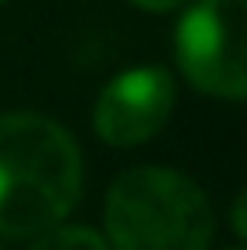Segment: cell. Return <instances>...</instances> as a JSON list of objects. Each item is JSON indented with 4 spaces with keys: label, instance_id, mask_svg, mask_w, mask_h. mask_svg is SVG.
I'll use <instances>...</instances> for the list:
<instances>
[{
    "label": "cell",
    "instance_id": "cell-1",
    "mask_svg": "<svg viewBox=\"0 0 247 250\" xmlns=\"http://www.w3.org/2000/svg\"><path fill=\"white\" fill-rule=\"evenodd\" d=\"M84 163L73 134L40 113L0 116V236H44L73 210Z\"/></svg>",
    "mask_w": 247,
    "mask_h": 250
},
{
    "label": "cell",
    "instance_id": "cell-2",
    "mask_svg": "<svg viewBox=\"0 0 247 250\" xmlns=\"http://www.w3.org/2000/svg\"><path fill=\"white\" fill-rule=\"evenodd\" d=\"M106 236L113 250H207L215 210L193 178L171 167H131L109 188Z\"/></svg>",
    "mask_w": 247,
    "mask_h": 250
},
{
    "label": "cell",
    "instance_id": "cell-3",
    "mask_svg": "<svg viewBox=\"0 0 247 250\" xmlns=\"http://www.w3.org/2000/svg\"><path fill=\"white\" fill-rule=\"evenodd\" d=\"M175 55L197 91L240 102L247 94V0H197L178 22Z\"/></svg>",
    "mask_w": 247,
    "mask_h": 250
},
{
    "label": "cell",
    "instance_id": "cell-4",
    "mask_svg": "<svg viewBox=\"0 0 247 250\" xmlns=\"http://www.w3.org/2000/svg\"><path fill=\"white\" fill-rule=\"evenodd\" d=\"M175 109V76L164 65L124 69L106 83L95 102V134L102 142L127 149L149 142Z\"/></svg>",
    "mask_w": 247,
    "mask_h": 250
},
{
    "label": "cell",
    "instance_id": "cell-5",
    "mask_svg": "<svg viewBox=\"0 0 247 250\" xmlns=\"http://www.w3.org/2000/svg\"><path fill=\"white\" fill-rule=\"evenodd\" d=\"M29 250H109L106 239L95 229L84 225H62V229H47Z\"/></svg>",
    "mask_w": 247,
    "mask_h": 250
},
{
    "label": "cell",
    "instance_id": "cell-6",
    "mask_svg": "<svg viewBox=\"0 0 247 250\" xmlns=\"http://www.w3.org/2000/svg\"><path fill=\"white\" fill-rule=\"evenodd\" d=\"M131 4L146 7V11H171V7H178L182 0H131Z\"/></svg>",
    "mask_w": 247,
    "mask_h": 250
},
{
    "label": "cell",
    "instance_id": "cell-7",
    "mask_svg": "<svg viewBox=\"0 0 247 250\" xmlns=\"http://www.w3.org/2000/svg\"><path fill=\"white\" fill-rule=\"evenodd\" d=\"M233 232L236 236H244V196H236V203H233Z\"/></svg>",
    "mask_w": 247,
    "mask_h": 250
},
{
    "label": "cell",
    "instance_id": "cell-8",
    "mask_svg": "<svg viewBox=\"0 0 247 250\" xmlns=\"http://www.w3.org/2000/svg\"><path fill=\"white\" fill-rule=\"evenodd\" d=\"M0 4H4V0H0Z\"/></svg>",
    "mask_w": 247,
    "mask_h": 250
},
{
    "label": "cell",
    "instance_id": "cell-9",
    "mask_svg": "<svg viewBox=\"0 0 247 250\" xmlns=\"http://www.w3.org/2000/svg\"><path fill=\"white\" fill-rule=\"evenodd\" d=\"M233 250H236V247H233Z\"/></svg>",
    "mask_w": 247,
    "mask_h": 250
}]
</instances>
